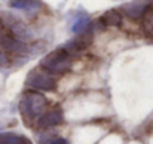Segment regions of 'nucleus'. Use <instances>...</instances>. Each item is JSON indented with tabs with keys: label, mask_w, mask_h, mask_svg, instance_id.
<instances>
[{
	"label": "nucleus",
	"mask_w": 153,
	"mask_h": 144,
	"mask_svg": "<svg viewBox=\"0 0 153 144\" xmlns=\"http://www.w3.org/2000/svg\"><path fill=\"white\" fill-rule=\"evenodd\" d=\"M68 55L70 53L65 50V48L58 49L42 61V67L52 71V73H64L70 68Z\"/></svg>",
	"instance_id": "obj_1"
},
{
	"label": "nucleus",
	"mask_w": 153,
	"mask_h": 144,
	"mask_svg": "<svg viewBox=\"0 0 153 144\" xmlns=\"http://www.w3.org/2000/svg\"><path fill=\"white\" fill-rule=\"evenodd\" d=\"M120 21H122V16L119 15V12H116V10H108V12H105L101 18H100L98 22L101 24V27H108V25H119Z\"/></svg>",
	"instance_id": "obj_2"
},
{
	"label": "nucleus",
	"mask_w": 153,
	"mask_h": 144,
	"mask_svg": "<svg viewBox=\"0 0 153 144\" xmlns=\"http://www.w3.org/2000/svg\"><path fill=\"white\" fill-rule=\"evenodd\" d=\"M52 144H67V143H64L62 140H58V141H55V143H52Z\"/></svg>",
	"instance_id": "obj_3"
},
{
	"label": "nucleus",
	"mask_w": 153,
	"mask_h": 144,
	"mask_svg": "<svg viewBox=\"0 0 153 144\" xmlns=\"http://www.w3.org/2000/svg\"><path fill=\"white\" fill-rule=\"evenodd\" d=\"M152 31H153V27H152Z\"/></svg>",
	"instance_id": "obj_4"
}]
</instances>
